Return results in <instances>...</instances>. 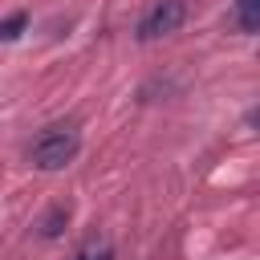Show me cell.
Instances as JSON below:
<instances>
[{"instance_id":"cell-1","label":"cell","mask_w":260,"mask_h":260,"mask_svg":"<svg viewBox=\"0 0 260 260\" xmlns=\"http://www.w3.org/2000/svg\"><path fill=\"white\" fill-rule=\"evenodd\" d=\"M77 150H81V138H77L73 126H45V130L37 134L28 158H32V167H41V171H61V167H69V162L77 158Z\"/></svg>"},{"instance_id":"cell-2","label":"cell","mask_w":260,"mask_h":260,"mask_svg":"<svg viewBox=\"0 0 260 260\" xmlns=\"http://www.w3.org/2000/svg\"><path fill=\"white\" fill-rule=\"evenodd\" d=\"M183 20H187V4H183V0H158V4H154V8L142 16V24H138V37H142V41L167 37V32H175Z\"/></svg>"},{"instance_id":"cell-3","label":"cell","mask_w":260,"mask_h":260,"mask_svg":"<svg viewBox=\"0 0 260 260\" xmlns=\"http://www.w3.org/2000/svg\"><path fill=\"white\" fill-rule=\"evenodd\" d=\"M236 24H240V32H256L260 28V0H240L236 4Z\"/></svg>"},{"instance_id":"cell-4","label":"cell","mask_w":260,"mask_h":260,"mask_svg":"<svg viewBox=\"0 0 260 260\" xmlns=\"http://www.w3.org/2000/svg\"><path fill=\"white\" fill-rule=\"evenodd\" d=\"M77 260H114V248H110V240H106V236H89V240L81 244Z\"/></svg>"},{"instance_id":"cell-5","label":"cell","mask_w":260,"mask_h":260,"mask_svg":"<svg viewBox=\"0 0 260 260\" xmlns=\"http://www.w3.org/2000/svg\"><path fill=\"white\" fill-rule=\"evenodd\" d=\"M65 219H69V207H65V203H57V207L41 219V236H49V240H53V236H61V223H65Z\"/></svg>"},{"instance_id":"cell-6","label":"cell","mask_w":260,"mask_h":260,"mask_svg":"<svg viewBox=\"0 0 260 260\" xmlns=\"http://www.w3.org/2000/svg\"><path fill=\"white\" fill-rule=\"evenodd\" d=\"M24 24H28V16L24 12H12L8 20H0V41H16L24 32Z\"/></svg>"}]
</instances>
